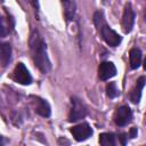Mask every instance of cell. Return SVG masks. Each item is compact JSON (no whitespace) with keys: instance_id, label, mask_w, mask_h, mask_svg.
Wrapping results in <instances>:
<instances>
[{"instance_id":"1","label":"cell","mask_w":146,"mask_h":146,"mask_svg":"<svg viewBox=\"0 0 146 146\" xmlns=\"http://www.w3.org/2000/svg\"><path fill=\"white\" fill-rule=\"evenodd\" d=\"M30 49L35 66L42 72L48 73L50 71V60L47 55V47L38 31H33L30 36Z\"/></svg>"},{"instance_id":"2","label":"cell","mask_w":146,"mask_h":146,"mask_svg":"<svg viewBox=\"0 0 146 146\" xmlns=\"http://www.w3.org/2000/svg\"><path fill=\"white\" fill-rule=\"evenodd\" d=\"M94 23L97 26L102 38L104 39V41L108 46H111V47L119 46V43L121 42V36L114 30H112L107 25V23L105 22L103 13H100V11H96L95 13V15H94Z\"/></svg>"},{"instance_id":"3","label":"cell","mask_w":146,"mask_h":146,"mask_svg":"<svg viewBox=\"0 0 146 146\" xmlns=\"http://www.w3.org/2000/svg\"><path fill=\"white\" fill-rule=\"evenodd\" d=\"M87 115V108L86 106L80 102V99H78L76 97L72 98V107L68 114V120L71 122H76L81 119H83Z\"/></svg>"},{"instance_id":"4","label":"cell","mask_w":146,"mask_h":146,"mask_svg":"<svg viewBox=\"0 0 146 146\" xmlns=\"http://www.w3.org/2000/svg\"><path fill=\"white\" fill-rule=\"evenodd\" d=\"M13 78L16 82L24 84V86L30 84L32 82V76L23 63H18L15 66L14 72H13Z\"/></svg>"},{"instance_id":"5","label":"cell","mask_w":146,"mask_h":146,"mask_svg":"<svg viewBox=\"0 0 146 146\" xmlns=\"http://www.w3.org/2000/svg\"><path fill=\"white\" fill-rule=\"evenodd\" d=\"M133 22H135V13L133 9L131 7L130 3H127L124 6V10H123V15H122V29L125 33L131 32L132 26H133Z\"/></svg>"},{"instance_id":"6","label":"cell","mask_w":146,"mask_h":146,"mask_svg":"<svg viewBox=\"0 0 146 146\" xmlns=\"http://www.w3.org/2000/svg\"><path fill=\"white\" fill-rule=\"evenodd\" d=\"M71 133L78 141H82L88 139L92 135V130L88 123H81L73 128H71Z\"/></svg>"},{"instance_id":"7","label":"cell","mask_w":146,"mask_h":146,"mask_svg":"<svg viewBox=\"0 0 146 146\" xmlns=\"http://www.w3.org/2000/svg\"><path fill=\"white\" fill-rule=\"evenodd\" d=\"M132 117V113L131 110L128 106H121L116 110L115 114H114V121L117 125L123 127L125 124H128L131 121Z\"/></svg>"},{"instance_id":"8","label":"cell","mask_w":146,"mask_h":146,"mask_svg":"<svg viewBox=\"0 0 146 146\" xmlns=\"http://www.w3.org/2000/svg\"><path fill=\"white\" fill-rule=\"evenodd\" d=\"M115 74H116V68L113 63H111V62L100 63L99 68H98V75H99L100 80H103V81L108 80V79L113 78Z\"/></svg>"},{"instance_id":"9","label":"cell","mask_w":146,"mask_h":146,"mask_svg":"<svg viewBox=\"0 0 146 146\" xmlns=\"http://www.w3.org/2000/svg\"><path fill=\"white\" fill-rule=\"evenodd\" d=\"M145 84H146V78H145V76H140V78L137 80L135 87L131 89L130 95H129V98H130V100H131L133 104H137V103L140 100L141 90H143V88H144Z\"/></svg>"},{"instance_id":"10","label":"cell","mask_w":146,"mask_h":146,"mask_svg":"<svg viewBox=\"0 0 146 146\" xmlns=\"http://www.w3.org/2000/svg\"><path fill=\"white\" fill-rule=\"evenodd\" d=\"M34 103H35V112L39 115L44 116V117H48L50 115V106L48 102L39 97H34Z\"/></svg>"},{"instance_id":"11","label":"cell","mask_w":146,"mask_h":146,"mask_svg":"<svg viewBox=\"0 0 146 146\" xmlns=\"http://www.w3.org/2000/svg\"><path fill=\"white\" fill-rule=\"evenodd\" d=\"M62 1V6L64 9V14L67 21H71L74 18L75 15V0H60Z\"/></svg>"},{"instance_id":"12","label":"cell","mask_w":146,"mask_h":146,"mask_svg":"<svg viewBox=\"0 0 146 146\" xmlns=\"http://www.w3.org/2000/svg\"><path fill=\"white\" fill-rule=\"evenodd\" d=\"M0 58H1V63H2V66L6 67L10 59H11V47L9 43L5 42L1 44V48H0Z\"/></svg>"},{"instance_id":"13","label":"cell","mask_w":146,"mask_h":146,"mask_svg":"<svg viewBox=\"0 0 146 146\" xmlns=\"http://www.w3.org/2000/svg\"><path fill=\"white\" fill-rule=\"evenodd\" d=\"M131 68H138L141 63V51L138 48H132L129 54Z\"/></svg>"},{"instance_id":"14","label":"cell","mask_w":146,"mask_h":146,"mask_svg":"<svg viewBox=\"0 0 146 146\" xmlns=\"http://www.w3.org/2000/svg\"><path fill=\"white\" fill-rule=\"evenodd\" d=\"M99 143L104 146H113L115 145V137L113 133L104 132L99 136Z\"/></svg>"},{"instance_id":"15","label":"cell","mask_w":146,"mask_h":146,"mask_svg":"<svg viewBox=\"0 0 146 146\" xmlns=\"http://www.w3.org/2000/svg\"><path fill=\"white\" fill-rule=\"evenodd\" d=\"M106 94H107V96H108L110 98H114V97H116V96L119 95V91H117V89H116L115 83L110 82V83L106 86Z\"/></svg>"},{"instance_id":"16","label":"cell","mask_w":146,"mask_h":146,"mask_svg":"<svg viewBox=\"0 0 146 146\" xmlns=\"http://www.w3.org/2000/svg\"><path fill=\"white\" fill-rule=\"evenodd\" d=\"M136 135H137V129L136 128H131V130H130V137L133 138V137H136Z\"/></svg>"},{"instance_id":"17","label":"cell","mask_w":146,"mask_h":146,"mask_svg":"<svg viewBox=\"0 0 146 146\" xmlns=\"http://www.w3.org/2000/svg\"><path fill=\"white\" fill-rule=\"evenodd\" d=\"M32 1L34 2V6H35V7H38V0H32Z\"/></svg>"},{"instance_id":"18","label":"cell","mask_w":146,"mask_h":146,"mask_svg":"<svg viewBox=\"0 0 146 146\" xmlns=\"http://www.w3.org/2000/svg\"><path fill=\"white\" fill-rule=\"evenodd\" d=\"M143 65H144V68H145V71H146V58H145V60H144V64H143Z\"/></svg>"},{"instance_id":"19","label":"cell","mask_w":146,"mask_h":146,"mask_svg":"<svg viewBox=\"0 0 146 146\" xmlns=\"http://www.w3.org/2000/svg\"><path fill=\"white\" fill-rule=\"evenodd\" d=\"M145 19H146V10H145Z\"/></svg>"}]
</instances>
